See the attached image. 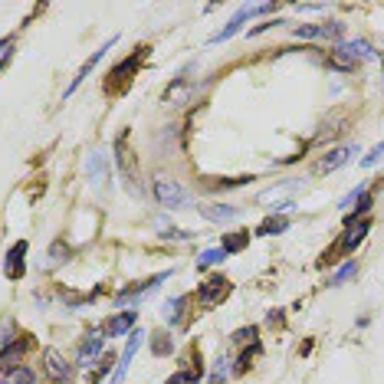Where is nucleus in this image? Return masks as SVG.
Masks as SVG:
<instances>
[{"label": "nucleus", "mask_w": 384, "mask_h": 384, "mask_svg": "<svg viewBox=\"0 0 384 384\" xmlns=\"http://www.w3.org/2000/svg\"><path fill=\"white\" fill-rule=\"evenodd\" d=\"M148 49L151 47H138L132 53V56H125L118 66H112L109 69V76H106V96L109 99H118V96H125L128 89H132V82H135V73L142 69V63H144V56H148Z\"/></svg>", "instance_id": "obj_1"}, {"label": "nucleus", "mask_w": 384, "mask_h": 384, "mask_svg": "<svg viewBox=\"0 0 384 384\" xmlns=\"http://www.w3.org/2000/svg\"><path fill=\"white\" fill-rule=\"evenodd\" d=\"M368 230H371V217H361V221H355V223H345V233L338 237V243L332 247V250L322 253L318 266H328V263H338L342 256H352V253L358 250V243L368 237Z\"/></svg>", "instance_id": "obj_2"}, {"label": "nucleus", "mask_w": 384, "mask_h": 384, "mask_svg": "<svg viewBox=\"0 0 384 384\" xmlns=\"http://www.w3.org/2000/svg\"><path fill=\"white\" fill-rule=\"evenodd\" d=\"M116 161H118V171H122V181L128 184V191H142L138 187V161H135V151L128 148V132L118 135L116 142Z\"/></svg>", "instance_id": "obj_3"}, {"label": "nucleus", "mask_w": 384, "mask_h": 384, "mask_svg": "<svg viewBox=\"0 0 384 384\" xmlns=\"http://www.w3.org/2000/svg\"><path fill=\"white\" fill-rule=\"evenodd\" d=\"M233 292V283L227 276H221V273H213L211 279H204L201 289H197V302H201L204 309H213V306H221L223 299Z\"/></svg>", "instance_id": "obj_4"}, {"label": "nucleus", "mask_w": 384, "mask_h": 384, "mask_svg": "<svg viewBox=\"0 0 384 384\" xmlns=\"http://www.w3.org/2000/svg\"><path fill=\"white\" fill-rule=\"evenodd\" d=\"M151 191H154V201L161 204V207H168V211H181L184 204H187V191L178 181H171V178H154Z\"/></svg>", "instance_id": "obj_5"}, {"label": "nucleus", "mask_w": 384, "mask_h": 384, "mask_svg": "<svg viewBox=\"0 0 384 384\" xmlns=\"http://www.w3.org/2000/svg\"><path fill=\"white\" fill-rule=\"evenodd\" d=\"M43 378L47 384H69L73 381V365H69L59 348H47L43 352Z\"/></svg>", "instance_id": "obj_6"}, {"label": "nucleus", "mask_w": 384, "mask_h": 384, "mask_svg": "<svg viewBox=\"0 0 384 384\" xmlns=\"http://www.w3.org/2000/svg\"><path fill=\"white\" fill-rule=\"evenodd\" d=\"M355 151H358V144H338V148H332V151H326L322 158L316 161V168L312 171L322 178V174H332V171H338L342 164H348L352 158H355Z\"/></svg>", "instance_id": "obj_7"}, {"label": "nucleus", "mask_w": 384, "mask_h": 384, "mask_svg": "<svg viewBox=\"0 0 384 384\" xmlns=\"http://www.w3.org/2000/svg\"><path fill=\"white\" fill-rule=\"evenodd\" d=\"M27 250H30L27 240H17L7 250V259H4V276L7 279H23V273H27Z\"/></svg>", "instance_id": "obj_8"}, {"label": "nucleus", "mask_w": 384, "mask_h": 384, "mask_svg": "<svg viewBox=\"0 0 384 384\" xmlns=\"http://www.w3.org/2000/svg\"><path fill=\"white\" fill-rule=\"evenodd\" d=\"M102 342H106V332H102V326H99L96 332H89V335L82 338V345H79V352H76V361H79V365H82V368L92 365V361L102 355Z\"/></svg>", "instance_id": "obj_9"}, {"label": "nucleus", "mask_w": 384, "mask_h": 384, "mask_svg": "<svg viewBox=\"0 0 384 384\" xmlns=\"http://www.w3.org/2000/svg\"><path fill=\"white\" fill-rule=\"evenodd\" d=\"M30 348V335H20V342L13 338L7 348H0V375H10L13 368H20L17 361L23 358V352Z\"/></svg>", "instance_id": "obj_10"}, {"label": "nucleus", "mask_w": 384, "mask_h": 384, "mask_svg": "<svg viewBox=\"0 0 384 384\" xmlns=\"http://www.w3.org/2000/svg\"><path fill=\"white\" fill-rule=\"evenodd\" d=\"M112 47H116V37L109 39L106 47H99V49H96V53H92V56H89V59H86V63H82V66H79L76 79H73V82H69V89H66V99H69V96H73V92H76V89H79V86H82V82H86V76H89V73H92V69H96V66H99V63H102V59H106V53H109V49H112Z\"/></svg>", "instance_id": "obj_11"}, {"label": "nucleus", "mask_w": 384, "mask_h": 384, "mask_svg": "<svg viewBox=\"0 0 384 384\" xmlns=\"http://www.w3.org/2000/svg\"><path fill=\"white\" fill-rule=\"evenodd\" d=\"M171 276V273H154L151 279H142V283H132L128 289H122L118 292V302H132V299H138V296H144V292H151L158 283H164V279Z\"/></svg>", "instance_id": "obj_12"}, {"label": "nucleus", "mask_w": 384, "mask_h": 384, "mask_svg": "<svg viewBox=\"0 0 384 384\" xmlns=\"http://www.w3.org/2000/svg\"><path fill=\"white\" fill-rule=\"evenodd\" d=\"M191 296H174V299H164L161 306V318L168 326H184V309H187Z\"/></svg>", "instance_id": "obj_13"}, {"label": "nucleus", "mask_w": 384, "mask_h": 384, "mask_svg": "<svg viewBox=\"0 0 384 384\" xmlns=\"http://www.w3.org/2000/svg\"><path fill=\"white\" fill-rule=\"evenodd\" d=\"M197 211H201V217H207L213 223H230L240 217V207H233V204H207V207H197Z\"/></svg>", "instance_id": "obj_14"}, {"label": "nucleus", "mask_w": 384, "mask_h": 384, "mask_svg": "<svg viewBox=\"0 0 384 384\" xmlns=\"http://www.w3.org/2000/svg\"><path fill=\"white\" fill-rule=\"evenodd\" d=\"M142 332H138V328H135L132 335H128V345H125V355H122V361H118L116 365V371H112V384H118L122 381V378L128 375V365H132V358H135V352H138V345H142Z\"/></svg>", "instance_id": "obj_15"}, {"label": "nucleus", "mask_w": 384, "mask_h": 384, "mask_svg": "<svg viewBox=\"0 0 384 384\" xmlns=\"http://www.w3.org/2000/svg\"><path fill=\"white\" fill-rule=\"evenodd\" d=\"M135 318H138V312H118V316H112L106 326H102V332H106V335H112V338H122L125 332H132Z\"/></svg>", "instance_id": "obj_16"}, {"label": "nucleus", "mask_w": 384, "mask_h": 384, "mask_svg": "<svg viewBox=\"0 0 384 384\" xmlns=\"http://www.w3.org/2000/svg\"><path fill=\"white\" fill-rule=\"evenodd\" d=\"M289 230V217L286 213H273L266 221L256 227V237H276V233H286Z\"/></svg>", "instance_id": "obj_17"}, {"label": "nucleus", "mask_w": 384, "mask_h": 384, "mask_svg": "<svg viewBox=\"0 0 384 384\" xmlns=\"http://www.w3.org/2000/svg\"><path fill=\"white\" fill-rule=\"evenodd\" d=\"M338 47L345 49L355 63H368V59H375V49H371V43H365V39H352V43H338Z\"/></svg>", "instance_id": "obj_18"}, {"label": "nucleus", "mask_w": 384, "mask_h": 384, "mask_svg": "<svg viewBox=\"0 0 384 384\" xmlns=\"http://www.w3.org/2000/svg\"><path fill=\"white\" fill-rule=\"evenodd\" d=\"M89 181H92V184H106V181H109L106 154H102V151H92V154H89Z\"/></svg>", "instance_id": "obj_19"}, {"label": "nucleus", "mask_w": 384, "mask_h": 384, "mask_svg": "<svg viewBox=\"0 0 384 384\" xmlns=\"http://www.w3.org/2000/svg\"><path fill=\"white\" fill-rule=\"evenodd\" d=\"M247 247H250V233H247V230H233V233H227V237H223L221 250L230 256V253H243Z\"/></svg>", "instance_id": "obj_20"}, {"label": "nucleus", "mask_w": 384, "mask_h": 384, "mask_svg": "<svg viewBox=\"0 0 384 384\" xmlns=\"http://www.w3.org/2000/svg\"><path fill=\"white\" fill-rule=\"evenodd\" d=\"M328 66H332V69H342V73H352V69H358V63L348 56L342 47H335L332 53H328Z\"/></svg>", "instance_id": "obj_21"}, {"label": "nucleus", "mask_w": 384, "mask_h": 384, "mask_svg": "<svg viewBox=\"0 0 384 384\" xmlns=\"http://www.w3.org/2000/svg\"><path fill=\"white\" fill-rule=\"evenodd\" d=\"M151 352L158 358L171 355V352H174V338L168 335V332H154V335H151Z\"/></svg>", "instance_id": "obj_22"}, {"label": "nucleus", "mask_w": 384, "mask_h": 384, "mask_svg": "<svg viewBox=\"0 0 384 384\" xmlns=\"http://www.w3.org/2000/svg\"><path fill=\"white\" fill-rule=\"evenodd\" d=\"M299 187V181H286V184H276V187H269V191L259 194V201L269 204V201H276V197H286V194H292Z\"/></svg>", "instance_id": "obj_23"}, {"label": "nucleus", "mask_w": 384, "mask_h": 384, "mask_svg": "<svg viewBox=\"0 0 384 384\" xmlns=\"http://www.w3.org/2000/svg\"><path fill=\"white\" fill-rule=\"evenodd\" d=\"M256 335H259L256 328L247 326V328H237L230 338H233V345H237V348H250V345H256Z\"/></svg>", "instance_id": "obj_24"}, {"label": "nucleus", "mask_w": 384, "mask_h": 384, "mask_svg": "<svg viewBox=\"0 0 384 384\" xmlns=\"http://www.w3.org/2000/svg\"><path fill=\"white\" fill-rule=\"evenodd\" d=\"M4 384H37V375H33L30 368L20 365V368H13V371L4 378Z\"/></svg>", "instance_id": "obj_25"}, {"label": "nucleus", "mask_w": 384, "mask_h": 384, "mask_svg": "<svg viewBox=\"0 0 384 384\" xmlns=\"http://www.w3.org/2000/svg\"><path fill=\"white\" fill-rule=\"evenodd\" d=\"M69 253H73V250H69L66 243H63V240H56V243H53V247H49V266H63V263H66V259H69Z\"/></svg>", "instance_id": "obj_26"}, {"label": "nucleus", "mask_w": 384, "mask_h": 384, "mask_svg": "<svg viewBox=\"0 0 384 384\" xmlns=\"http://www.w3.org/2000/svg\"><path fill=\"white\" fill-rule=\"evenodd\" d=\"M259 355V342L256 345H250V348H243V355L237 358V375H243V371H250V365H253V358Z\"/></svg>", "instance_id": "obj_27"}, {"label": "nucleus", "mask_w": 384, "mask_h": 384, "mask_svg": "<svg viewBox=\"0 0 384 384\" xmlns=\"http://www.w3.org/2000/svg\"><path fill=\"white\" fill-rule=\"evenodd\" d=\"M355 273H358V259H348L345 266H342L335 276H332V283H328V286H342V283H345L348 276H355Z\"/></svg>", "instance_id": "obj_28"}, {"label": "nucleus", "mask_w": 384, "mask_h": 384, "mask_svg": "<svg viewBox=\"0 0 384 384\" xmlns=\"http://www.w3.org/2000/svg\"><path fill=\"white\" fill-rule=\"evenodd\" d=\"M201 381V375H194V371H187V368H181V371H174L171 378H168V381L164 384H197Z\"/></svg>", "instance_id": "obj_29"}, {"label": "nucleus", "mask_w": 384, "mask_h": 384, "mask_svg": "<svg viewBox=\"0 0 384 384\" xmlns=\"http://www.w3.org/2000/svg\"><path fill=\"white\" fill-rule=\"evenodd\" d=\"M230 365H233V358H227V355L217 358V371H213V381L211 384H223V378L230 375Z\"/></svg>", "instance_id": "obj_30"}, {"label": "nucleus", "mask_w": 384, "mask_h": 384, "mask_svg": "<svg viewBox=\"0 0 384 384\" xmlns=\"http://www.w3.org/2000/svg\"><path fill=\"white\" fill-rule=\"evenodd\" d=\"M227 256L223 250H207V253H201L197 256V269H207V266H213V263H221V259Z\"/></svg>", "instance_id": "obj_31"}, {"label": "nucleus", "mask_w": 384, "mask_h": 384, "mask_svg": "<svg viewBox=\"0 0 384 384\" xmlns=\"http://www.w3.org/2000/svg\"><path fill=\"white\" fill-rule=\"evenodd\" d=\"M109 371H116V361H112V358H102V365H99L96 371H92V378H89V384H99V381H102V378L109 375Z\"/></svg>", "instance_id": "obj_32"}, {"label": "nucleus", "mask_w": 384, "mask_h": 384, "mask_svg": "<svg viewBox=\"0 0 384 384\" xmlns=\"http://www.w3.org/2000/svg\"><path fill=\"white\" fill-rule=\"evenodd\" d=\"M365 191H368L365 184H358L355 191H348V197H345V201H342V204H338V207H342V211H355V204H358V197H361V194H365Z\"/></svg>", "instance_id": "obj_33"}, {"label": "nucleus", "mask_w": 384, "mask_h": 384, "mask_svg": "<svg viewBox=\"0 0 384 384\" xmlns=\"http://www.w3.org/2000/svg\"><path fill=\"white\" fill-rule=\"evenodd\" d=\"M381 158H384V142L375 144V148H371V154H365V161H361V164H365V168H371V164H378Z\"/></svg>", "instance_id": "obj_34"}, {"label": "nucleus", "mask_w": 384, "mask_h": 384, "mask_svg": "<svg viewBox=\"0 0 384 384\" xmlns=\"http://www.w3.org/2000/svg\"><path fill=\"white\" fill-rule=\"evenodd\" d=\"M10 49H13V39H0V66H4V63H7L10 59Z\"/></svg>", "instance_id": "obj_35"}, {"label": "nucleus", "mask_w": 384, "mask_h": 384, "mask_svg": "<svg viewBox=\"0 0 384 384\" xmlns=\"http://www.w3.org/2000/svg\"><path fill=\"white\" fill-rule=\"evenodd\" d=\"M164 240H191L194 233L191 230H168V233H161Z\"/></svg>", "instance_id": "obj_36"}]
</instances>
